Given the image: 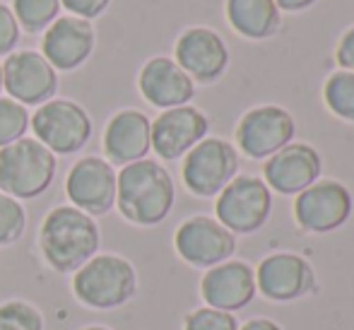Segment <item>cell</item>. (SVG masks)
<instances>
[{"instance_id": "obj_1", "label": "cell", "mask_w": 354, "mask_h": 330, "mask_svg": "<svg viewBox=\"0 0 354 330\" xmlns=\"http://www.w3.org/2000/svg\"><path fill=\"white\" fill-rule=\"evenodd\" d=\"M176 186L167 169L154 159H138L116 174L118 212L138 227H154L169 217Z\"/></svg>"}, {"instance_id": "obj_2", "label": "cell", "mask_w": 354, "mask_h": 330, "mask_svg": "<svg viewBox=\"0 0 354 330\" xmlns=\"http://www.w3.org/2000/svg\"><path fill=\"white\" fill-rule=\"evenodd\" d=\"M99 224L75 205H58L44 217L39 229V248L44 261L56 273H75L97 256Z\"/></svg>"}, {"instance_id": "obj_3", "label": "cell", "mask_w": 354, "mask_h": 330, "mask_svg": "<svg viewBox=\"0 0 354 330\" xmlns=\"http://www.w3.org/2000/svg\"><path fill=\"white\" fill-rule=\"evenodd\" d=\"M73 292L77 302L89 309H118L136 297L138 273L123 256L99 253L75 270Z\"/></svg>"}, {"instance_id": "obj_4", "label": "cell", "mask_w": 354, "mask_h": 330, "mask_svg": "<svg viewBox=\"0 0 354 330\" xmlns=\"http://www.w3.org/2000/svg\"><path fill=\"white\" fill-rule=\"evenodd\" d=\"M58 159L37 138H19L0 147V191L17 200L39 198L56 178Z\"/></svg>"}, {"instance_id": "obj_5", "label": "cell", "mask_w": 354, "mask_h": 330, "mask_svg": "<svg viewBox=\"0 0 354 330\" xmlns=\"http://www.w3.org/2000/svg\"><path fill=\"white\" fill-rule=\"evenodd\" d=\"M29 126L53 154H75L92 138V118L73 99H48L29 116Z\"/></svg>"}, {"instance_id": "obj_6", "label": "cell", "mask_w": 354, "mask_h": 330, "mask_svg": "<svg viewBox=\"0 0 354 330\" xmlns=\"http://www.w3.org/2000/svg\"><path fill=\"white\" fill-rule=\"evenodd\" d=\"M272 210L270 188L263 178L234 176L219 191L214 203L217 222L224 224L232 234H253L268 222Z\"/></svg>"}, {"instance_id": "obj_7", "label": "cell", "mask_w": 354, "mask_h": 330, "mask_svg": "<svg viewBox=\"0 0 354 330\" xmlns=\"http://www.w3.org/2000/svg\"><path fill=\"white\" fill-rule=\"evenodd\" d=\"M183 157V183L198 198L219 196V191L236 176L239 154L222 138H203Z\"/></svg>"}, {"instance_id": "obj_8", "label": "cell", "mask_w": 354, "mask_h": 330, "mask_svg": "<svg viewBox=\"0 0 354 330\" xmlns=\"http://www.w3.org/2000/svg\"><path fill=\"white\" fill-rule=\"evenodd\" d=\"M3 66V87L22 107H41L58 89V73L39 51H12Z\"/></svg>"}, {"instance_id": "obj_9", "label": "cell", "mask_w": 354, "mask_h": 330, "mask_svg": "<svg viewBox=\"0 0 354 330\" xmlns=\"http://www.w3.org/2000/svg\"><path fill=\"white\" fill-rule=\"evenodd\" d=\"M352 214V196L340 181L321 178L294 200V219L304 232L328 234L340 229Z\"/></svg>"}, {"instance_id": "obj_10", "label": "cell", "mask_w": 354, "mask_h": 330, "mask_svg": "<svg viewBox=\"0 0 354 330\" xmlns=\"http://www.w3.org/2000/svg\"><path fill=\"white\" fill-rule=\"evenodd\" d=\"M174 248L183 261L196 268H214L234 256L236 234H232L217 219L196 214L181 222V227L176 229Z\"/></svg>"}, {"instance_id": "obj_11", "label": "cell", "mask_w": 354, "mask_h": 330, "mask_svg": "<svg viewBox=\"0 0 354 330\" xmlns=\"http://www.w3.org/2000/svg\"><path fill=\"white\" fill-rule=\"evenodd\" d=\"M68 200L89 217H102L116 205V169L102 157H82L66 176Z\"/></svg>"}, {"instance_id": "obj_12", "label": "cell", "mask_w": 354, "mask_h": 330, "mask_svg": "<svg viewBox=\"0 0 354 330\" xmlns=\"http://www.w3.org/2000/svg\"><path fill=\"white\" fill-rule=\"evenodd\" d=\"M294 118L282 107H256L241 116L236 126V143L251 159H268L280 152L294 138Z\"/></svg>"}, {"instance_id": "obj_13", "label": "cell", "mask_w": 354, "mask_h": 330, "mask_svg": "<svg viewBox=\"0 0 354 330\" xmlns=\"http://www.w3.org/2000/svg\"><path fill=\"white\" fill-rule=\"evenodd\" d=\"M256 287L270 302H294L316 292V273L297 253H272L258 265Z\"/></svg>"}, {"instance_id": "obj_14", "label": "cell", "mask_w": 354, "mask_h": 330, "mask_svg": "<svg viewBox=\"0 0 354 330\" xmlns=\"http://www.w3.org/2000/svg\"><path fill=\"white\" fill-rule=\"evenodd\" d=\"M97 32L92 22L73 17V15H58V19L44 32L41 37V56L53 66V70L71 73L77 70L92 56Z\"/></svg>"}, {"instance_id": "obj_15", "label": "cell", "mask_w": 354, "mask_h": 330, "mask_svg": "<svg viewBox=\"0 0 354 330\" xmlns=\"http://www.w3.org/2000/svg\"><path fill=\"white\" fill-rule=\"evenodd\" d=\"M176 66L193 82L210 84L224 75L229 66L227 44L217 32L207 27H191L176 39Z\"/></svg>"}, {"instance_id": "obj_16", "label": "cell", "mask_w": 354, "mask_h": 330, "mask_svg": "<svg viewBox=\"0 0 354 330\" xmlns=\"http://www.w3.org/2000/svg\"><path fill=\"white\" fill-rule=\"evenodd\" d=\"M210 131L207 116L196 107L167 109L152 121V149L159 159H181L188 149H193Z\"/></svg>"}, {"instance_id": "obj_17", "label": "cell", "mask_w": 354, "mask_h": 330, "mask_svg": "<svg viewBox=\"0 0 354 330\" xmlns=\"http://www.w3.org/2000/svg\"><path fill=\"white\" fill-rule=\"evenodd\" d=\"M266 186L282 196H299L321 176V154L306 143H289L263 164Z\"/></svg>"}, {"instance_id": "obj_18", "label": "cell", "mask_w": 354, "mask_h": 330, "mask_svg": "<svg viewBox=\"0 0 354 330\" xmlns=\"http://www.w3.org/2000/svg\"><path fill=\"white\" fill-rule=\"evenodd\" d=\"M256 292V270L243 261H224L207 268L201 279V297L219 311H241L253 302Z\"/></svg>"}, {"instance_id": "obj_19", "label": "cell", "mask_w": 354, "mask_h": 330, "mask_svg": "<svg viewBox=\"0 0 354 330\" xmlns=\"http://www.w3.org/2000/svg\"><path fill=\"white\" fill-rule=\"evenodd\" d=\"M138 89L142 99L157 109L186 107L196 97V82L176 66L174 58H149L138 75Z\"/></svg>"}, {"instance_id": "obj_20", "label": "cell", "mask_w": 354, "mask_h": 330, "mask_svg": "<svg viewBox=\"0 0 354 330\" xmlns=\"http://www.w3.org/2000/svg\"><path fill=\"white\" fill-rule=\"evenodd\" d=\"M152 121L138 109H123L104 128V154L109 164L126 167L145 159L152 149Z\"/></svg>"}, {"instance_id": "obj_21", "label": "cell", "mask_w": 354, "mask_h": 330, "mask_svg": "<svg viewBox=\"0 0 354 330\" xmlns=\"http://www.w3.org/2000/svg\"><path fill=\"white\" fill-rule=\"evenodd\" d=\"M227 19L246 39H268L280 29L275 0H227Z\"/></svg>"}, {"instance_id": "obj_22", "label": "cell", "mask_w": 354, "mask_h": 330, "mask_svg": "<svg viewBox=\"0 0 354 330\" xmlns=\"http://www.w3.org/2000/svg\"><path fill=\"white\" fill-rule=\"evenodd\" d=\"M17 24L27 34H41L58 19L61 0H12Z\"/></svg>"}, {"instance_id": "obj_23", "label": "cell", "mask_w": 354, "mask_h": 330, "mask_svg": "<svg viewBox=\"0 0 354 330\" xmlns=\"http://www.w3.org/2000/svg\"><path fill=\"white\" fill-rule=\"evenodd\" d=\"M323 99H326L328 109H330L335 116L354 123V73H350V70L333 73L330 77L326 80Z\"/></svg>"}, {"instance_id": "obj_24", "label": "cell", "mask_w": 354, "mask_h": 330, "mask_svg": "<svg viewBox=\"0 0 354 330\" xmlns=\"http://www.w3.org/2000/svg\"><path fill=\"white\" fill-rule=\"evenodd\" d=\"M0 330H44V316L34 304L10 299L0 304Z\"/></svg>"}, {"instance_id": "obj_25", "label": "cell", "mask_w": 354, "mask_h": 330, "mask_svg": "<svg viewBox=\"0 0 354 330\" xmlns=\"http://www.w3.org/2000/svg\"><path fill=\"white\" fill-rule=\"evenodd\" d=\"M29 131V111L10 97H0V147H8Z\"/></svg>"}, {"instance_id": "obj_26", "label": "cell", "mask_w": 354, "mask_h": 330, "mask_svg": "<svg viewBox=\"0 0 354 330\" xmlns=\"http://www.w3.org/2000/svg\"><path fill=\"white\" fill-rule=\"evenodd\" d=\"M27 229V212L17 198L0 191V246L15 244Z\"/></svg>"}, {"instance_id": "obj_27", "label": "cell", "mask_w": 354, "mask_h": 330, "mask_svg": "<svg viewBox=\"0 0 354 330\" xmlns=\"http://www.w3.org/2000/svg\"><path fill=\"white\" fill-rule=\"evenodd\" d=\"M183 330H239V321L229 311L203 306L188 313L183 321Z\"/></svg>"}, {"instance_id": "obj_28", "label": "cell", "mask_w": 354, "mask_h": 330, "mask_svg": "<svg viewBox=\"0 0 354 330\" xmlns=\"http://www.w3.org/2000/svg\"><path fill=\"white\" fill-rule=\"evenodd\" d=\"M19 32L22 29H19L12 8L0 3V56H10L15 51V46L19 44Z\"/></svg>"}, {"instance_id": "obj_29", "label": "cell", "mask_w": 354, "mask_h": 330, "mask_svg": "<svg viewBox=\"0 0 354 330\" xmlns=\"http://www.w3.org/2000/svg\"><path fill=\"white\" fill-rule=\"evenodd\" d=\"M109 5H111V0H61V8L66 12H71L73 17L87 19V22L106 12Z\"/></svg>"}, {"instance_id": "obj_30", "label": "cell", "mask_w": 354, "mask_h": 330, "mask_svg": "<svg viewBox=\"0 0 354 330\" xmlns=\"http://www.w3.org/2000/svg\"><path fill=\"white\" fill-rule=\"evenodd\" d=\"M335 56H337V63H340L342 68L354 73V27L350 29V32H345V37L340 39Z\"/></svg>"}, {"instance_id": "obj_31", "label": "cell", "mask_w": 354, "mask_h": 330, "mask_svg": "<svg viewBox=\"0 0 354 330\" xmlns=\"http://www.w3.org/2000/svg\"><path fill=\"white\" fill-rule=\"evenodd\" d=\"M239 330H282L275 321L270 318H253V321H246L243 326H239Z\"/></svg>"}, {"instance_id": "obj_32", "label": "cell", "mask_w": 354, "mask_h": 330, "mask_svg": "<svg viewBox=\"0 0 354 330\" xmlns=\"http://www.w3.org/2000/svg\"><path fill=\"white\" fill-rule=\"evenodd\" d=\"M316 0H275L277 10H284V12H299V10L308 8L313 5Z\"/></svg>"}, {"instance_id": "obj_33", "label": "cell", "mask_w": 354, "mask_h": 330, "mask_svg": "<svg viewBox=\"0 0 354 330\" xmlns=\"http://www.w3.org/2000/svg\"><path fill=\"white\" fill-rule=\"evenodd\" d=\"M82 330H111V328H104V326H89V328H82Z\"/></svg>"}, {"instance_id": "obj_34", "label": "cell", "mask_w": 354, "mask_h": 330, "mask_svg": "<svg viewBox=\"0 0 354 330\" xmlns=\"http://www.w3.org/2000/svg\"><path fill=\"white\" fill-rule=\"evenodd\" d=\"M0 89H3V66H0Z\"/></svg>"}]
</instances>
